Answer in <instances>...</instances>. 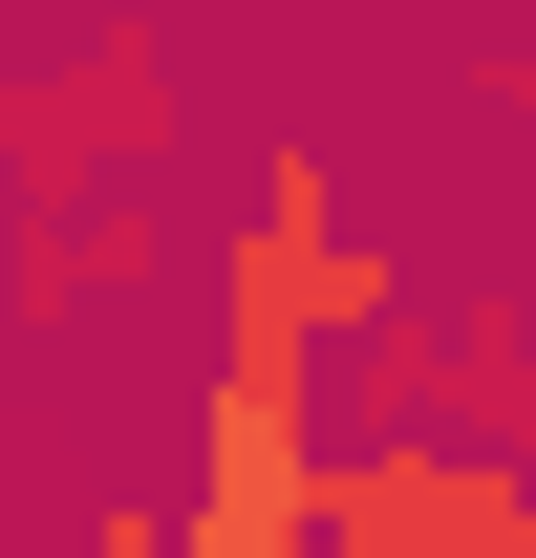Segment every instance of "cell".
<instances>
[{
  "label": "cell",
  "instance_id": "1",
  "mask_svg": "<svg viewBox=\"0 0 536 558\" xmlns=\"http://www.w3.org/2000/svg\"><path fill=\"white\" fill-rule=\"evenodd\" d=\"M407 323V279L343 236V172L301 130L258 150V215H236V258H215V344H258V365H343V344H387Z\"/></svg>",
  "mask_w": 536,
  "mask_h": 558
},
{
  "label": "cell",
  "instance_id": "2",
  "mask_svg": "<svg viewBox=\"0 0 536 558\" xmlns=\"http://www.w3.org/2000/svg\"><path fill=\"white\" fill-rule=\"evenodd\" d=\"M194 558H343L322 537V494H343V451H322V409H301V365H258V344H215V387H194Z\"/></svg>",
  "mask_w": 536,
  "mask_h": 558
},
{
  "label": "cell",
  "instance_id": "3",
  "mask_svg": "<svg viewBox=\"0 0 536 558\" xmlns=\"http://www.w3.org/2000/svg\"><path fill=\"white\" fill-rule=\"evenodd\" d=\"M343 558H536V451H451V429H365L322 494Z\"/></svg>",
  "mask_w": 536,
  "mask_h": 558
},
{
  "label": "cell",
  "instance_id": "4",
  "mask_svg": "<svg viewBox=\"0 0 536 558\" xmlns=\"http://www.w3.org/2000/svg\"><path fill=\"white\" fill-rule=\"evenodd\" d=\"M172 150V44L150 22H86L65 65H44V130H22V194H108Z\"/></svg>",
  "mask_w": 536,
  "mask_h": 558
},
{
  "label": "cell",
  "instance_id": "5",
  "mask_svg": "<svg viewBox=\"0 0 536 558\" xmlns=\"http://www.w3.org/2000/svg\"><path fill=\"white\" fill-rule=\"evenodd\" d=\"M150 279H172V215H150V194H44V236H22V279H0V323H44V344H65V323H108V301H150Z\"/></svg>",
  "mask_w": 536,
  "mask_h": 558
},
{
  "label": "cell",
  "instance_id": "6",
  "mask_svg": "<svg viewBox=\"0 0 536 558\" xmlns=\"http://www.w3.org/2000/svg\"><path fill=\"white\" fill-rule=\"evenodd\" d=\"M65 558H194V494H108V515H86Z\"/></svg>",
  "mask_w": 536,
  "mask_h": 558
},
{
  "label": "cell",
  "instance_id": "7",
  "mask_svg": "<svg viewBox=\"0 0 536 558\" xmlns=\"http://www.w3.org/2000/svg\"><path fill=\"white\" fill-rule=\"evenodd\" d=\"M472 86H494V108H536V44H494V65H472Z\"/></svg>",
  "mask_w": 536,
  "mask_h": 558
},
{
  "label": "cell",
  "instance_id": "8",
  "mask_svg": "<svg viewBox=\"0 0 536 558\" xmlns=\"http://www.w3.org/2000/svg\"><path fill=\"white\" fill-rule=\"evenodd\" d=\"M22 130H44V86H0V172H22Z\"/></svg>",
  "mask_w": 536,
  "mask_h": 558
},
{
  "label": "cell",
  "instance_id": "9",
  "mask_svg": "<svg viewBox=\"0 0 536 558\" xmlns=\"http://www.w3.org/2000/svg\"><path fill=\"white\" fill-rule=\"evenodd\" d=\"M0 558H22V537H0Z\"/></svg>",
  "mask_w": 536,
  "mask_h": 558
}]
</instances>
